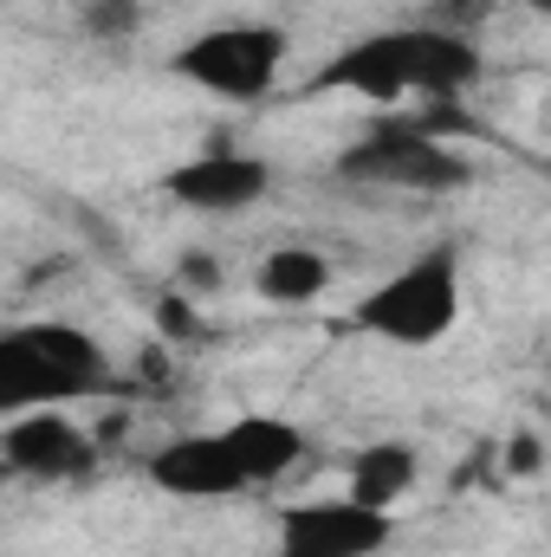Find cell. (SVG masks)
I'll return each instance as SVG.
<instances>
[{"label":"cell","instance_id":"1","mask_svg":"<svg viewBox=\"0 0 551 557\" xmlns=\"http://www.w3.org/2000/svg\"><path fill=\"white\" fill-rule=\"evenodd\" d=\"M454 318H461V260H454V247H434V253L409 260L403 273L383 278V285H377L370 298H357V311H351L357 331H370V337H383V344H403V350L441 344V337L454 331Z\"/></svg>","mask_w":551,"mask_h":557},{"label":"cell","instance_id":"2","mask_svg":"<svg viewBox=\"0 0 551 557\" xmlns=\"http://www.w3.org/2000/svg\"><path fill=\"white\" fill-rule=\"evenodd\" d=\"M169 65H175V78H188V85H201V91H215L228 104H254V98H267L279 85L285 33L260 26V20H247V26H208Z\"/></svg>","mask_w":551,"mask_h":557},{"label":"cell","instance_id":"3","mask_svg":"<svg viewBox=\"0 0 551 557\" xmlns=\"http://www.w3.org/2000/svg\"><path fill=\"white\" fill-rule=\"evenodd\" d=\"M344 182H377V188H415V195H454L474 182L467 156H454L434 131H409V124H377L364 143H351L338 156Z\"/></svg>","mask_w":551,"mask_h":557},{"label":"cell","instance_id":"4","mask_svg":"<svg viewBox=\"0 0 551 557\" xmlns=\"http://www.w3.org/2000/svg\"><path fill=\"white\" fill-rule=\"evenodd\" d=\"M390 545V512L344 499H305L279 519L273 557H377Z\"/></svg>","mask_w":551,"mask_h":557},{"label":"cell","instance_id":"5","mask_svg":"<svg viewBox=\"0 0 551 557\" xmlns=\"http://www.w3.org/2000/svg\"><path fill=\"white\" fill-rule=\"evenodd\" d=\"M149 486L169 493V499H234L254 480L234 460L228 434H182V441H169V447L149 454Z\"/></svg>","mask_w":551,"mask_h":557},{"label":"cell","instance_id":"6","mask_svg":"<svg viewBox=\"0 0 551 557\" xmlns=\"http://www.w3.org/2000/svg\"><path fill=\"white\" fill-rule=\"evenodd\" d=\"M273 169L260 156H234V149H215V156H195L182 169L162 175V195L195 208V214H234V208H254L267 195Z\"/></svg>","mask_w":551,"mask_h":557},{"label":"cell","instance_id":"7","mask_svg":"<svg viewBox=\"0 0 551 557\" xmlns=\"http://www.w3.org/2000/svg\"><path fill=\"white\" fill-rule=\"evenodd\" d=\"M0 447H7V467L33 473V480H78V473H91V434L78 421H65L59 409L13 416Z\"/></svg>","mask_w":551,"mask_h":557},{"label":"cell","instance_id":"8","mask_svg":"<svg viewBox=\"0 0 551 557\" xmlns=\"http://www.w3.org/2000/svg\"><path fill=\"white\" fill-rule=\"evenodd\" d=\"M318 85H325V91H357V98H377V104L409 98L415 91V39H409V26H396V33H370V39L344 46V52L318 72Z\"/></svg>","mask_w":551,"mask_h":557},{"label":"cell","instance_id":"9","mask_svg":"<svg viewBox=\"0 0 551 557\" xmlns=\"http://www.w3.org/2000/svg\"><path fill=\"white\" fill-rule=\"evenodd\" d=\"M72 396H91V389H85L52 350H39L26 324L0 337V403H7L13 416H26V409H52V403H72Z\"/></svg>","mask_w":551,"mask_h":557},{"label":"cell","instance_id":"10","mask_svg":"<svg viewBox=\"0 0 551 557\" xmlns=\"http://www.w3.org/2000/svg\"><path fill=\"white\" fill-rule=\"evenodd\" d=\"M221 434H228V447H234V460L247 467L254 486H267V480H279V473H292L298 454H305V434H298L292 421H279V416H241V421H228Z\"/></svg>","mask_w":551,"mask_h":557},{"label":"cell","instance_id":"11","mask_svg":"<svg viewBox=\"0 0 551 557\" xmlns=\"http://www.w3.org/2000/svg\"><path fill=\"white\" fill-rule=\"evenodd\" d=\"M409 486H415V454L403 441H370V447L351 454V499H357V506L390 512Z\"/></svg>","mask_w":551,"mask_h":557},{"label":"cell","instance_id":"12","mask_svg":"<svg viewBox=\"0 0 551 557\" xmlns=\"http://www.w3.org/2000/svg\"><path fill=\"white\" fill-rule=\"evenodd\" d=\"M254 285H260V298H267V305H311V298L331 285V260H325V253H311V247H279V253L260 260Z\"/></svg>","mask_w":551,"mask_h":557},{"label":"cell","instance_id":"13","mask_svg":"<svg viewBox=\"0 0 551 557\" xmlns=\"http://www.w3.org/2000/svg\"><path fill=\"white\" fill-rule=\"evenodd\" d=\"M26 331H33V344H39V350H52V357H59V363L85 383V389H98L105 357H98V344H91L78 324H26Z\"/></svg>","mask_w":551,"mask_h":557},{"label":"cell","instance_id":"14","mask_svg":"<svg viewBox=\"0 0 551 557\" xmlns=\"http://www.w3.org/2000/svg\"><path fill=\"white\" fill-rule=\"evenodd\" d=\"M85 33L91 39H131L137 33V0H85Z\"/></svg>","mask_w":551,"mask_h":557},{"label":"cell","instance_id":"15","mask_svg":"<svg viewBox=\"0 0 551 557\" xmlns=\"http://www.w3.org/2000/svg\"><path fill=\"white\" fill-rule=\"evenodd\" d=\"M162 324H169V337H195V311L182 298H162Z\"/></svg>","mask_w":551,"mask_h":557},{"label":"cell","instance_id":"16","mask_svg":"<svg viewBox=\"0 0 551 557\" xmlns=\"http://www.w3.org/2000/svg\"><path fill=\"white\" fill-rule=\"evenodd\" d=\"M506 467H513V473H526V467H539V441H513V454H506Z\"/></svg>","mask_w":551,"mask_h":557},{"label":"cell","instance_id":"17","mask_svg":"<svg viewBox=\"0 0 551 557\" xmlns=\"http://www.w3.org/2000/svg\"><path fill=\"white\" fill-rule=\"evenodd\" d=\"M519 7H532V13H551V0H519Z\"/></svg>","mask_w":551,"mask_h":557}]
</instances>
